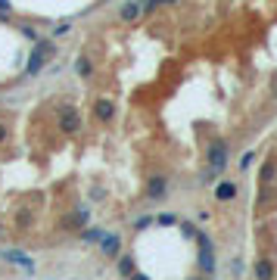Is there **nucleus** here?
Instances as JSON below:
<instances>
[{"label":"nucleus","mask_w":277,"mask_h":280,"mask_svg":"<svg viewBox=\"0 0 277 280\" xmlns=\"http://www.w3.org/2000/svg\"><path fill=\"white\" fill-rule=\"evenodd\" d=\"M209 168H215V172H221L224 165H228V140L215 137L212 143H209Z\"/></svg>","instance_id":"1"},{"label":"nucleus","mask_w":277,"mask_h":280,"mask_svg":"<svg viewBox=\"0 0 277 280\" xmlns=\"http://www.w3.org/2000/svg\"><path fill=\"white\" fill-rule=\"evenodd\" d=\"M60 128L65 134H75L81 128V115H78V109H75V106H69V103L60 106Z\"/></svg>","instance_id":"2"},{"label":"nucleus","mask_w":277,"mask_h":280,"mask_svg":"<svg viewBox=\"0 0 277 280\" xmlns=\"http://www.w3.org/2000/svg\"><path fill=\"white\" fill-rule=\"evenodd\" d=\"M199 240V268L206 271V274H212L215 271V258H212V240H209L206 234H196Z\"/></svg>","instance_id":"3"},{"label":"nucleus","mask_w":277,"mask_h":280,"mask_svg":"<svg viewBox=\"0 0 277 280\" xmlns=\"http://www.w3.org/2000/svg\"><path fill=\"white\" fill-rule=\"evenodd\" d=\"M47 56H50V44H47V41H41V44L35 47V53H31V59H28V65H25V75H38Z\"/></svg>","instance_id":"4"},{"label":"nucleus","mask_w":277,"mask_h":280,"mask_svg":"<svg viewBox=\"0 0 277 280\" xmlns=\"http://www.w3.org/2000/svg\"><path fill=\"white\" fill-rule=\"evenodd\" d=\"M94 115H97V122H112V118H115V103H112V100H106V97H100L94 103Z\"/></svg>","instance_id":"5"},{"label":"nucleus","mask_w":277,"mask_h":280,"mask_svg":"<svg viewBox=\"0 0 277 280\" xmlns=\"http://www.w3.org/2000/svg\"><path fill=\"white\" fill-rule=\"evenodd\" d=\"M165 190H169V181H165L162 174H153V177H149V184H147V196H149V199H162Z\"/></svg>","instance_id":"6"},{"label":"nucleus","mask_w":277,"mask_h":280,"mask_svg":"<svg viewBox=\"0 0 277 280\" xmlns=\"http://www.w3.org/2000/svg\"><path fill=\"white\" fill-rule=\"evenodd\" d=\"M100 249H103V256H119V249H122V240H119V234H103L100 237Z\"/></svg>","instance_id":"7"},{"label":"nucleus","mask_w":277,"mask_h":280,"mask_svg":"<svg viewBox=\"0 0 277 280\" xmlns=\"http://www.w3.org/2000/svg\"><path fill=\"white\" fill-rule=\"evenodd\" d=\"M3 258H6V261H13V265H22L25 271H35V261H31L28 256H22L19 249H6V252H3Z\"/></svg>","instance_id":"8"},{"label":"nucleus","mask_w":277,"mask_h":280,"mask_svg":"<svg viewBox=\"0 0 277 280\" xmlns=\"http://www.w3.org/2000/svg\"><path fill=\"white\" fill-rule=\"evenodd\" d=\"M85 224H87V212H85V209L72 212V215L63 221V227H65V231H78V227H85Z\"/></svg>","instance_id":"9"},{"label":"nucleus","mask_w":277,"mask_h":280,"mask_svg":"<svg viewBox=\"0 0 277 280\" xmlns=\"http://www.w3.org/2000/svg\"><path fill=\"white\" fill-rule=\"evenodd\" d=\"M237 196V184H231V181H224V184H218V190H215V199L218 202H228Z\"/></svg>","instance_id":"10"},{"label":"nucleus","mask_w":277,"mask_h":280,"mask_svg":"<svg viewBox=\"0 0 277 280\" xmlns=\"http://www.w3.org/2000/svg\"><path fill=\"white\" fill-rule=\"evenodd\" d=\"M140 13H144V6H140L137 0H131V3H125V6H122V19H125V22H134Z\"/></svg>","instance_id":"11"},{"label":"nucleus","mask_w":277,"mask_h":280,"mask_svg":"<svg viewBox=\"0 0 277 280\" xmlns=\"http://www.w3.org/2000/svg\"><path fill=\"white\" fill-rule=\"evenodd\" d=\"M75 72H78L81 78H90V75H94V65H90V59H87V56H78V59H75Z\"/></svg>","instance_id":"12"},{"label":"nucleus","mask_w":277,"mask_h":280,"mask_svg":"<svg viewBox=\"0 0 277 280\" xmlns=\"http://www.w3.org/2000/svg\"><path fill=\"white\" fill-rule=\"evenodd\" d=\"M271 274H274V265L265 261V258H258L256 261V277H271Z\"/></svg>","instance_id":"13"},{"label":"nucleus","mask_w":277,"mask_h":280,"mask_svg":"<svg viewBox=\"0 0 277 280\" xmlns=\"http://www.w3.org/2000/svg\"><path fill=\"white\" fill-rule=\"evenodd\" d=\"M274 172H277V162H274V159H268V162L262 165V181H265V184L274 181Z\"/></svg>","instance_id":"14"},{"label":"nucleus","mask_w":277,"mask_h":280,"mask_svg":"<svg viewBox=\"0 0 277 280\" xmlns=\"http://www.w3.org/2000/svg\"><path fill=\"white\" fill-rule=\"evenodd\" d=\"M100 237H103V231H100V227H87V231L81 234V240H85V243H97Z\"/></svg>","instance_id":"15"},{"label":"nucleus","mask_w":277,"mask_h":280,"mask_svg":"<svg viewBox=\"0 0 277 280\" xmlns=\"http://www.w3.org/2000/svg\"><path fill=\"white\" fill-rule=\"evenodd\" d=\"M119 271H122V274H134V261H131V256L119 258Z\"/></svg>","instance_id":"16"},{"label":"nucleus","mask_w":277,"mask_h":280,"mask_svg":"<svg viewBox=\"0 0 277 280\" xmlns=\"http://www.w3.org/2000/svg\"><path fill=\"white\" fill-rule=\"evenodd\" d=\"M28 221H31V212H28V209H22V212H19V218H16V224H19L22 231H25V227H28Z\"/></svg>","instance_id":"17"},{"label":"nucleus","mask_w":277,"mask_h":280,"mask_svg":"<svg viewBox=\"0 0 277 280\" xmlns=\"http://www.w3.org/2000/svg\"><path fill=\"white\" fill-rule=\"evenodd\" d=\"M215 174H218L215 168H206V172H203V177H199V181H203V184H212V181H215Z\"/></svg>","instance_id":"18"},{"label":"nucleus","mask_w":277,"mask_h":280,"mask_svg":"<svg viewBox=\"0 0 277 280\" xmlns=\"http://www.w3.org/2000/svg\"><path fill=\"white\" fill-rule=\"evenodd\" d=\"M174 221H178L174 215H159V218H156V224H174Z\"/></svg>","instance_id":"19"},{"label":"nucleus","mask_w":277,"mask_h":280,"mask_svg":"<svg viewBox=\"0 0 277 280\" xmlns=\"http://www.w3.org/2000/svg\"><path fill=\"white\" fill-rule=\"evenodd\" d=\"M6 137H10V128H6V125L0 122V143H6Z\"/></svg>","instance_id":"20"},{"label":"nucleus","mask_w":277,"mask_h":280,"mask_svg":"<svg viewBox=\"0 0 277 280\" xmlns=\"http://www.w3.org/2000/svg\"><path fill=\"white\" fill-rule=\"evenodd\" d=\"M149 224H153V218H140V221H137V231H144V227H149Z\"/></svg>","instance_id":"21"},{"label":"nucleus","mask_w":277,"mask_h":280,"mask_svg":"<svg viewBox=\"0 0 277 280\" xmlns=\"http://www.w3.org/2000/svg\"><path fill=\"white\" fill-rule=\"evenodd\" d=\"M22 35H25V38H31V41H38V31H35V28H22Z\"/></svg>","instance_id":"22"},{"label":"nucleus","mask_w":277,"mask_h":280,"mask_svg":"<svg viewBox=\"0 0 277 280\" xmlns=\"http://www.w3.org/2000/svg\"><path fill=\"white\" fill-rule=\"evenodd\" d=\"M184 227V234H187V237H196V227H193V224H181Z\"/></svg>","instance_id":"23"},{"label":"nucleus","mask_w":277,"mask_h":280,"mask_svg":"<svg viewBox=\"0 0 277 280\" xmlns=\"http://www.w3.org/2000/svg\"><path fill=\"white\" fill-rule=\"evenodd\" d=\"M3 10L10 13V0H0V13H3Z\"/></svg>","instance_id":"24"},{"label":"nucleus","mask_w":277,"mask_h":280,"mask_svg":"<svg viewBox=\"0 0 277 280\" xmlns=\"http://www.w3.org/2000/svg\"><path fill=\"white\" fill-rule=\"evenodd\" d=\"M271 93L277 97V75H274V81H271Z\"/></svg>","instance_id":"25"},{"label":"nucleus","mask_w":277,"mask_h":280,"mask_svg":"<svg viewBox=\"0 0 277 280\" xmlns=\"http://www.w3.org/2000/svg\"><path fill=\"white\" fill-rule=\"evenodd\" d=\"M169 3H181V0H169Z\"/></svg>","instance_id":"26"},{"label":"nucleus","mask_w":277,"mask_h":280,"mask_svg":"<svg viewBox=\"0 0 277 280\" xmlns=\"http://www.w3.org/2000/svg\"><path fill=\"white\" fill-rule=\"evenodd\" d=\"M0 234H3V231H0Z\"/></svg>","instance_id":"27"}]
</instances>
